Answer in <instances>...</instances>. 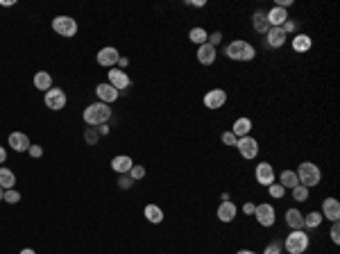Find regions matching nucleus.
<instances>
[{
    "instance_id": "nucleus-34",
    "label": "nucleus",
    "mask_w": 340,
    "mask_h": 254,
    "mask_svg": "<svg viewBox=\"0 0 340 254\" xmlns=\"http://www.w3.org/2000/svg\"><path fill=\"white\" fill-rule=\"evenodd\" d=\"M127 175H129L134 181H139V179H143V177H145V168L143 166H136V163H134V166H131V170L127 172Z\"/></svg>"
},
{
    "instance_id": "nucleus-31",
    "label": "nucleus",
    "mask_w": 340,
    "mask_h": 254,
    "mask_svg": "<svg viewBox=\"0 0 340 254\" xmlns=\"http://www.w3.org/2000/svg\"><path fill=\"white\" fill-rule=\"evenodd\" d=\"M290 193H293V200H297V202H306L308 200V188L302 184H297L295 188H290Z\"/></svg>"
},
{
    "instance_id": "nucleus-13",
    "label": "nucleus",
    "mask_w": 340,
    "mask_h": 254,
    "mask_svg": "<svg viewBox=\"0 0 340 254\" xmlns=\"http://www.w3.org/2000/svg\"><path fill=\"white\" fill-rule=\"evenodd\" d=\"M98 64L100 66H104V68H111V66H116L118 64V59H120V52H118L116 48H111V45H107V48H102L98 52Z\"/></svg>"
},
{
    "instance_id": "nucleus-22",
    "label": "nucleus",
    "mask_w": 340,
    "mask_h": 254,
    "mask_svg": "<svg viewBox=\"0 0 340 254\" xmlns=\"http://www.w3.org/2000/svg\"><path fill=\"white\" fill-rule=\"evenodd\" d=\"M293 50L295 52H308V50L313 48V39L308 34H302V32H299V34H295L293 36Z\"/></svg>"
},
{
    "instance_id": "nucleus-16",
    "label": "nucleus",
    "mask_w": 340,
    "mask_h": 254,
    "mask_svg": "<svg viewBox=\"0 0 340 254\" xmlns=\"http://www.w3.org/2000/svg\"><path fill=\"white\" fill-rule=\"evenodd\" d=\"M95 93H98V98H100V102H104V104H111V102H116L118 100V91L113 89L109 82H104V84H98V89H95Z\"/></svg>"
},
{
    "instance_id": "nucleus-41",
    "label": "nucleus",
    "mask_w": 340,
    "mask_h": 254,
    "mask_svg": "<svg viewBox=\"0 0 340 254\" xmlns=\"http://www.w3.org/2000/svg\"><path fill=\"white\" fill-rule=\"evenodd\" d=\"M281 30H284L286 34H293V32L297 30V23H295V21H290V18H288V21H286L284 25H281Z\"/></svg>"
},
{
    "instance_id": "nucleus-15",
    "label": "nucleus",
    "mask_w": 340,
    "mask_h": 254,
    "mask_svg": "<svg viewBox=\"0 0 340 254\" xmlns=\"http://www.w3.org/2000/svg\"><path fill=\"white\" fill-rule=\"evenodd\" d=\"M30 139H27V134H23V132H12L9 134V148L16 150V152H27L30 150Z\"/></svg>"
},
{
    "instance_id": "nucleus-36",
    "label": "nucleus",
    "mask_w": 340,
    "mask_h": 254,
    "mask_svg": "<svg viewBox=\"0 0 340 254\" xmlns=\"http://www.w3.org/2000/svg\"><path fill=\"white\" fill-rule=\"evenodd\" d=\"M118 186H120V188H131V186H134V179H131L129 175H120V179H118Z\"/></svg>"
},
{
    "instance_id": "nucleus-26",
    "label": "nucleus",
    "mask_w": 340,
    "mask_h": 254,
    "mask_svg": "<svg viewBox=\"0 0 340 254\" xmlns=\"http://www.w3.org/2000/svg\"><path fill=\"white\" fill-rule=\"evenodd\" d=\"M279 184L284 186V188H295V186L299 184L297 172H295V170H284V172L279 175Z\"/></svg>"
},
{
    "instance_id": "nucleus-50",
    "label": "nucleus",
    "mask_w": 340,
    "mask_h": 254,
    "mask_svg": "<svg viewBox=\"0 0 340 254\" xmlns=\"http://www.w3.org/2000/svg\"><path fill=\"white\" fill-rule=\"evenodd\" d=\"M5 198V188H3V186H0V200H3Z\"/></svg>"
},
{
    "instance_id": "nucleus-47",
    "label": "nucleus",
    "mask_w": 340,
    "mask_h": 254,
    "mask_svg": "<svg viewBox=\"0 0 340 254\" xmlns=\"http://www.w3.org/2000/svg\"><path fill=\"white\" fill-rule=\"evenodd\" d=\"M5 159H7V150H5V148H0V163H3Z\"/></svg>"
},
{
    "instance_id": "nucleus-3",
    "label": "nucleus",
    "mask_w": 340,
    "mask_h": 254,
    "mask_svg": "<svg viewBox=\"0 0 340 254\" xmlns=\"http://www.w3.org/2000/svg\"><path fill=\"white\" fill-rule=\"evenodd\" d=\"M308 245H311V238H308L306 229H290V234L284 240V247L290 254H304L308 249Z\"/></svg>"
},
{
    "instance_id": "nucleus-45",
    "label": "nucleus",
    "mask_w": 340,
    "mask_h": 254,
    "mask_svg": "<svg viewBox=\"0 0 340 254\" xmlns=\"http://www.w3.org/2000/svg\"><path fill=\"white\" fill-rule=\"evenodd\" d=\"M98 134H102V136L109 134V127L107 125H98Z\"/></svg>"
},
{
    "instance_id": "nucleus-27",
    "label": "nucleus",
    "mask_w": 340,
    "mask_h": 254,
    "mask_svg": "<svg viewBox=\"0 0 340 254\" xmlns=\"http://www.w3.org/2000/svg\"><path fill=\"white\" fill-rule=\"evenodd\" d=\"M252 27L256 32H261V34H265L267 30H270V25H267V21H265V12H254V16H252Z\"/></svg>"
},
{
    "instance_id": "nucleus-25",
    "label": "nucleus",
    "mask_w": 340,
    "mask_h": 254,
    "mask_svg": "<svg viewBox=\"0 0 340 254\" xmlns=\"http://www.w3.org/2000/svg\"><path fill=\"white\" fill-rule=\"evenodd\" d=\"M34 86L39 91H50L52 89V77H50V73L48 71H39L34 75Z\"/></svg>"
},
{
    "instance_id": "nucleus-7",
    "label": "nucleus",
    "mask_w": 340,
    "mask_h": 254,
    "mask_svg": "<svg viewBox=\"0 0 340 254\" xmlns=\"http://www.w3.org/2000/svg\"><path fill=\"white\" fill-rule=\"evenodd\" d=\"M43 102H45V107L52 109V111H61V109L66 107V93H63L61 89H57V86H52L50 91H45Z\"/></svg>"
},
{
    "instance_id": "nucleus-8",
    "label": "nucleus",
    "mask_w": 340,
    "mask_h": 254,
    "mask_svg": "<svg viewBox=\"0 0 340 254\" xmlns=\"http://www.w3.org/2000/svg\"><path fill=\"white\" fill-rule=\"evenodd\" d=\"M236 148H238L240 157L243 159H256L258 154V141L254 136H243V139L236 141Z\"/></svg>"
},
{
    "instance_id": "nucleus-19",
    "label": "nucleus",
    "mask_w": 340,
    "mask_h": 254,
    "mask_svg": "<svg viewBox=\"0 0 340 254\" xmlns=\"http://www.w3.org/2000/svg\"><path fill=\"white\" fill-rule=\"evenodd\" d=\"M236 213H238L236 204L231 202V200H225V202H220V207H218V220L220 222H231L236 218Z\"/></svg>"
},
{
    "instance_id": "nucleus-24",
    "label": "nucleus",
    "mask_w": 340,
    "mask_h": 254,
    "mask_svg": "<svg viewBox=\"0 0 340 254\" xmlns=\"http://www.w3.org/2000/svg\"><path fill=\"white\" fill-rule=\"evenodd\" d=\"M143 216L148 218L152 225H159V222H163V209L157 207V204H145Z\"/></svg>"
},
{
    "instance_id": "nucleus-9",
    "label": "nucleus",
    "mask_w": 340,
    "mask_h": 254,
    "mask_svg": "<svg viewBox=\"0 0 340 254\" xmlns=\"http://www.w3.org/2000/svg\"><path fill=\"white\" fill-rule=\"evenodd\" d=\"M254 177H256V181L261 186H270V184H275L277 181V175H275V168H272V163H267V161H263V163H258L256 166V170H254Z\"/></svg>"
},
{
    "instance_id": "nucleus-43",
    "label": "nucleus",
    "mask_w": 340,
    "mask_h": 254,
    "mask_svg": "<svg viewBox=\"0 0 340 254\" xmlns=\"http://www.w3.org/2000/svg\"><path fill=\"white\" fill-rule=\"evenodd\" d=\"M243 213H245V216H252V213H254V204L252 202L243 204Z\"/></svg>"
},
{
    "instance_id": "nucleus-38",
    "label": "nucleus",
    "mask_w": 340,
    "mask_h": 254,
    "mask_svg": "<svg viewBox=\"0 0 340 254\" xmlns=\"http://www.w3.org/2000/svg\"><path fill=\"white\" fill-rule=\"evenodd\" d=\"M329 236H331V240H333V243H335V245H338V243H340V225H338V222H333V227H331Z\"/></svg>"
},
{
    "instance_id": "nucleus-1",
    "label": "nucleus",
    "mask_w": 340,
    "mask_h": 254,
    "mask_svg": "<svg viewBox=\"0 0 340 254\" xmlns=\"http://www.w3.org/2000/svg\"><path fill=\"white\" fill-rule=\"evenodd\" d=\"M82 118H84V122L89 127L107 125L109 118H111V109H109V104H104V102H93V104H89V107L84 109Z\"/></svg>"
},
{
    "instance_id": "nucleus-28",
    "label": "nucleus",
    "mask_w": 340,
    "mask_h": 254,
    "mask_svg": "<svg viewBox=\"0 0 340 254\" xmlns=\"http://www.w3.org/2000/svg\"><path fill=\"white\" fill-rule=\"evenodd\" d=\"M14 184H16V175L9 168H0V186L5 190H9V188H14Z\"/></svg>"
},
{
    "instance_id": "nucleus-17",
    "label": "nucleus",
    "mask_w": 340,
    "mask_h": 254,
    "mask_svg": "<svg viewBox=\"0 0 340 254\" xmlns=\"http://www.w3.org/2000/svg\"><path fill=\"white\" fill-rule=\"evenodd\" d=\"M218 57V48H213V45L204 43V45H197V61L202 64V66H211L213 61H216Z\"/></svg>"
},
{
    "instance_id": "nucleus-29",
    "label": "nucleus",
    "mask_w": 340,
    "mask_h": 254,
    "mask_svg": "<svg viewBox=\"0 0 340 254\" xmlns=\"http://www.w3.org/2000/svg\"><path fill=\"white\" fill-rule=\"evenodd\" d=\"M322 213L320 211H311L308 216H304V229H317L322 225Z\"/></svg>"
},
{
    "instance_id": "nucleus-48",
    "label": "nucleus",
    "mask_w": 340,
    "mask_h": 254,
    "mask_svg": "<svg viewBox=\"0 0 340 254\" xmlns=\"http://www.w3.org/2000/svg\"><path fill=\"white\" fill-rule=\"evenodd\" d=\"M236 254H256V252H252V249H238Z\"/></svg>"
},
{
    "instance_id": "nucleus-18",
    "label": "nucleus",
    "mask_w": 340,
    "mask_h": 254,
    "mask_svg": "<svg viewBox=\"0 0 340 254\" xmlns=\"http://www.w3.org/2000/svg\"><path fill=\"white\" fill-rule=\"evenodd\" d=\"M286 39H288V34H286L281 27H270V30L265 32V41L270 48H281V45L286 43Z\"/></svg>"
},
{
    "instance_id": "nucleus-30",
    "label": "nucleus",
    "mask_w": 340,
    "mask_h": 254,
    "mask_svg": "<svg viewBox=\"0 0 340 254\" xmlns=\"http://www.w3.org/2000/svg\"><path fill=\"white\" fill-rule=\"evenodd\" d=\"M188 39L193 41V43H197V45H204L207 43V39H209V32L204 30V27H193V30L188 32Z\"/></svg>"
},
{
    "instance_id": "nucleus-37",
    "label": "nucleus",
    "mask_w": 340,
    "mask_h": 254,
    "mask_svg": "<svg viewBox=\"0 0 340 254\" xmlns=\"http://www.w3.org/2000/svg\"><path fill=\"white\" fill-rule=\"evenodd\" d=\"M220 141H222V143H225V145H236V141H238V139H236V136L231 134V132H222Z\"/></svg>"
},
{
    "instance_id": "nucleus-23",
    "label": "nucleus",
    "mask_w": 340,
    "mask_h": 254,
    "mask_svg": "<svg viewBox=\"0 0 340 254\" xmlns=\"http://www.w3.org/2000/svg\"><path fill=\"white\" fill-rule=\"evenodd\" d=\"M286 225L290 229H304V213L299 209H288L286 211Z\"/></svg>"
},
{
    "instance_id": "nucleus-20",
    "label": "nucleus",
    "mask_w": 340,
    "mask_h": 254,
    "mask_svg": "<svg viewBox=\"0 0 340 254\" xmlns=\"http://www.w3.org/2000/svg\"><path fill=\"white\" fill-rule=\"evenodd\" d=\"M249 130H252V120L243 116V118H236L229 132L236 136V139H243V136H249Z\"/></svg>"
},
{
    "instance_id": "nucleus-44",
    "label": "nucleus",
    "mask_w": 340,
    "mask_h": 254,
    "mask_svg": "<svg viewBox=\"0 0 340 254\" xmlns=\"http://www.w3.org/2000/svg\"><path fill=\"white\" fill-rule=\"evenodd\" d=\"M118 66H120V71H122V68H127V66H129V59L120 57V59H118Z\"/></svg>"
},
{
    "instance_id": "nucleus-33",
    "label": "nucleus",
    "mask_w": 340,
    "mask_h": 254,
    "mask_svg": "<svg viewBox=\"0 0 340 254\" xmlns=\"http://www.w3.org/2000/svg\"><path fill=\"white\" fill-rule=\"evenodd\" d=\"M5 202H9V204H18L21 202V193H18L16 188H9V190H5Z\"/></svg>"
},
{
    "instance_id": "nucleus-6",
    "label": "nucleus",
    "mask_w": 340,
    "mask_h": 254,
    "mask_svg": "<svg viewBox=\"0 0 340 254\" xmlns=\"http://www.w3.org/2000/svg\"><path fill=\"white\" fill-rule=\"evenodd\" d=\"M52 30L59 36H75L77 34V21L71 16H57L52 21Z\"/></svg>"
},
{
    "instance_id": "nucleus-35",
    "label": "nucleus",
    "mask_w": 340,
    "mask_h": 254,
    "mask_svg": "<svg viewBox=\"0 0 340 254\" xmlns=\"http://www.w3.org/2000/svg\"><path fill=\"white\" fill-rule=\"evenodd\" d=\"M281 249H284V243L275 240V243H270L265 249H263V254H281Z\"/></svg>"
},
{
    "instance_id": "nucleus-4",
    "label": "nucleus",
    "mask_w": 340,
    "mask_h": 254,
    "mask_svg": "<svg viewBox=\"0 0 340 254\" xmlns=\"http://www.w3.org/2000/svg\"><path fill=\"white\" fill-rule=\"evenodd\" d=\"M295 172H297L299 184L306 186V188H313V186H317V184H320V179H322L320 168H317L313 161H302Z\"/></svg>"
},
{
    "instance_id": "nucleus-46",
    "label": "nucleus",
    "mask_w": 340,
    "mask_h": 254,
    "mask_svg": "<svg viewBox=\"0 0 340 254\" xmlns=\"http://www.w3.org/2000/svg\"><path fill=\"white\" fill-rule=\"evenodd\" d=\"M188 5H193V7H204V0H190Z\"/></svg>"
},
{
    "instance_id": "nucleus-5",
    "label": "nucleus",
    "mask_w": 340,
    "mask_h": 254,
    "mask_svg": "<svg viewBox=\"0 0 340 254\" xmlns=\"http://www.w3.org/2000/svg\"><path fill=\"white\" fill-rule=\"evenodd\" d=\"M254 218L258 220L261 227H272L277 220V211H275L272 204L263 202V204H256V207H254Z\"/></svg>"
},
{
    "instance_id": "nucleus-12",
    "label": "nucleus",
    "mask_w": 340,
    "mask_h": 254,
    "mask_svg": "<svg viewBox=\"0 0 340 254\" xmlns=\"http://www.w3.org/2000/svg\"><path fill=\"white\" fill-rule=\"evenodd\" d=\"M322 218H326V220L331 222H338L340 220V202L335 198H326L324 202H322Z\"/></svg>"
},
{
    "instance_id": "nucleus-11",
    "label": "nucleus",
    "mask_w": 340,
    "mask_h": 254,
    "mask_svg": "<svg viewBox=\"0 0 340 254\" xmlns=\"http://www.w3.org/2000/svg\"><path fill=\"white\" fill-rule=\"evenodd\" d=\"M227 102V91L225 89H211L204 95V107L207 109H220Z\"/></svg>"
},
{
    "instance_id": "nucleus-39",
    "label": "nucleus",
    "mask_w": 340,
    "mask_h": 254,
    "mask_svg": "<svg viewBox=\"0 0 340 254\" xmlns=\"http://www.w3.org/2000/svg\"><path fill=\"white\" fill-rule=\"evenodd\" d=\"M220 41H222V34H220V32H213V34H209L207 43L213 45V48H218V43H220Z\"/></svg>"
},
{
    "instance_id": "nucleus-2",
    "label": "nucleus",
    "mask_w": 340,
    "mask_h": 254,
    "mask_svg": "<svg viewBox=\"0 0 340 254\" xmlns=\"http://www.w3.org/2000/svg\"><path fill=\"white\" fill-rule=\"evenodd\" d=\"M225 54L231 59V61H252V59L256 57V50H254L252 43L238 39V41H231V43L227 45Z\"/></svg>"
},
{
    "instance_id": "nucleus-14",
    "label": "nucleus",
    "mask_w": 340,
    "mask_h": 254,
    "mask_svg": "<svg viewBox=\"0 0 340 254\" xmlns=\"http://www.w3.org/2000/svg\"><path fill=\"white\" fill-rule=\"evenodd\" d=\"M265 21H267V25H270V27H281L286 21H288V12L275 5L272 9H267V12H265Z\"/></svg>"
},
{
    "instance_id": "nucleus-10",
    "label": "nucleus",
    "mask_w": 340,
    "mask_h": 254,
    "mask_svg": "<svg viewBox=\"0 0 340 254\" xmlns=\"http://www.w3.org/2000/svg\"><path fill=\"white\" fill-rule=\"evenodd\" d=\"M109 84L120 93L122 89H127V86L131 84V80H129V75H127L125 71H120V68H109Z\"/></svg>"
},
{
    "instance_id": "nucleus-40",
    "label": "nucleus",
    "mask_w": 340,
    "mask_h": 254,
    "mask_svg": "<svg viewBox=\"0 0 340 254\" xmlns=\"http://www.w3.org/2000/svg\"><path fill=\"white\" fill-rule=\"evenodd\" d=\"M27 152H30V157H32V159L43 157V148H41V145H30V150H27Z\"/></svg>"
},
{
    "instance_id": "nucleus-32",
    "label": "nucleus",
    "mask_w": 340,
    "mask_h": 254,
    "mask_svg": "<svg viewBox=\"0 0 340 254\" xmlns=\"http://www.w3.org/2000/svg\"><path fill=\"white\" fill-rule=\"evenodd\" d=\"M267 193H270V198H275V200H281L286 195V188L279 184V181H275V184H270L267 186Z\"/></svg>"
},
{
    "instance_id": "nucleus-49",
    "label": "nucleus",
    "mask_w": 340,
    "mask_h": 254,
    "mask_svg": "<svg viewBox=\"0 0 340 254\" xmlns=\"http://www.w3.org/2000/svg\"><path fill=\"white\" fill-rule=\"evenodd\" d=\"M21 254H36L34 249H30V247H25V249H21Z\"/></svg>"
},
{
    "instance_id": "nucleus-21",
    "label": "nucleus",
    "mask_w": 340,
    "mask_h": 254,
    "mask_svg": "<svg viewBox=\"0 0 340 254\" xmlns=\"http://www.w3.org/2000/svg\"><path fill=\"white\" fill-rule=\"evenodd\" d=\"M131 166H134V161H131V157H127V154H118V157L111 159V168L116 172H120V175H127V172L131 170Z\"/></svg>"
},
{
    "instance_id": "nucleus-42",
    "label": "nucleus",
    "mask_w": 340,
    "mask_h": 254,
    "mask_svg": "<svg viewBox=\"0 0 340 254\" xmlns=\"http://www.w3.org/2000/svg\"><path fill=\"white\" fill-rule=\"evenodd\" d=\"M84 139H86V143H91V145H93L95 141H98V132H95V130H86Z\"/></svg>"
}]
</instances>
